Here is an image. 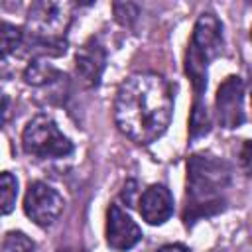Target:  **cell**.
Here are the masks:
<instances>
[{
    "label": "cell",
    "instance_id": "2",
    "mask_svg": "<svg viewBox=\"0 0 252 252\" xmlns=\"http://www.w3.org/2000/svg\"><path fill=\"white\" fill-rule=\"evenodd\" d=\"M222 51V24L220 20L205 12L197 18L193 33L185 51V75L193 85V108L189 116V140H197L211 130V114L205 102L207 69L209 63Z\"/></svg>",
    "mask_w": 252,
    "mask_h": 252
},
{
    "label": "cell",
    "instance_id": "4",
    "mask_svg": "<svg viewBox=\"0 0 252 252\" xmlns=\"http://www.w3.org/2000/svg\"><path fill=\"white\" fill-rule=\"evenodd\" d=\"M71 22V4L35 2L28 12L24 37L41 55H61L67 49L65 32Z\"/></svg>",
    "mask_w": 252,
    "mask_h": 252
},
{
    "label": "cell",
    "instance_id": "13",
    "mask_svg": "<svg viewBox=\"0 0 252 252\" xmlns=\"http://www.w3.org/2000/svg\"><path fill=\"white\" fill-rule=\"evenodd\" d=\"M2 252H37L35 242L22 230H10L4 238Z\"/></svg>",
    "mask_w": 252,
    "mask_h": 252
},
{
    "label": "cell",
    "instance_id": "9",
    "mask_svg": "<svg viewBox=\"0 0 252 252\" xmlns=\"http://www.w3.org/2000/svg\"><path fill=\"white\" fill-rule=\"evenodd\" d=\"M106 67V51L96 37H89L75 55V71L83 85L96 87Z\"/></svg>",
    "mask_w": 252,
    "mask_h": 252
},
{
    "label": "cell",
    "instance_id": "1",
    "mask_svg": "<svg viewBox=\"0 0 252 252\" xmlns=\"http://www.w3.org/2000/svg\"><path fill=\"white\" fill-rule=\"evenodd\" d=\"M173 116V94L169 83L156 73H134L126 77L114 100V122L118 130L136 144H152L161 138Z\"/></svg>",
    "mask_w": 252,
    "mask_h": 252
},
{
    "label": "cell",
    "instance_id": "18",
    "mask_svg": "<svg viewBox=\"0 0 252 252\" xmlns=\"http://www.w3.org/2000/svg\"><path fill=\"white\" fill-rule=\"evenodd\" d=\"M57 252H87V250L81 248V246H63V248H59Z\"/></svg>",
    "mask_w": 252,
    "mask_h": 252
},
{
    "label": "cell",
    "instance_id": "14",
    "mask_svg": "<svg viewBox=\"0 0 252 252\" xmlns=\"http://www.w3.org/2000/svg\"><path fill=\"white\" fill-rule=\"evenodd\" d=\"M53 75H57L55 69H51V67L45 65V63L33 61V63L28 65V69H26V73H24V79H26V83L37 87V85H45V83H49Z\"/></svg>",
    "mask_w": 252,
    "mask_h": 252
},
{
    "label": "cell",
    "instance_id": "16",
    "mask_svg": "<svg viewBox=\"0 0 252 252\" xmlns=\"http://www.w3.org/2000/svg\"><path fill=\"white\" fill-rule=\"evenodd\" d=\"M156 252H191V250L187 246H183V244H165Z\"/></svg>",
    "mask_w": 252,
    "mask_h": 252
},
{
    "label": "cell",
    "instance_id": "15",
    "mask_svg": "<svg viewBox=\"0 0 252 252\" xmlns=\"http://www.w3.org/2000/svg\"><path fill=\"white\" fill-rule=\"evenodd\" d=\"M112 8H114L116 20L122 22V24H130L138 16V12H140L138 6L136 4H130V2H116V4H112Z\"/></svg>",
    "mask_w": 252,
    "mask_h": 252
},
{
    "label": "cell",
    "instance_id": "8",
    "mask_svg": "<svg viewBox=\"0 0 252 252\" xmlns=\"http://www.w3.org/2000/svg\"><path fill=\"white\" fill-rule=\"evenodd\" d=\"M142 240V228L118 205L106 211V244L116 252H126Z\"/></svg>",
    "mask_w": 252,
    "mask_h": 252
},
{
    "label": "cell",
    "instance_id": "7",
    "mask_svg": "<svg viewBox=\"0 0 252 252\" xmlns=\"http://www.w3.org/2000/svg\"><path fill=\"white\" fill-rule=\"evenodd\" d=\"M217 120L222 128H238L246 122L244 114V81L228 75L217 89L215 96Z\"/></svg>",
    "mask_w": 252,
    "mask_h": 252
},
{
    "label": "cell",
    "instance_id": "10",
    "mask_svg": "<svg viewBox=\"0 0 252 252\" xmlns=\"http://www.w3.org/2000/svg\"><path fill=\"white\" fill-rule=\"evenodd\" d=\"M138 205V211L148 224H163L173 215V195L161 183H154L144 189Z\"/></svg>",
    "mask_w": 252,
    "mask_h": 252
},
{
    "label": "cell",
    "instance_id": "5",
    "mask_svg": "<svg viewBox=\"0 0 252 252\" xmlns=\"http://www.w3.org/2000/svg\"><path fill=\"white\" fill-rule=\"evenodd\" d=\"M22 146L28 156L37 159H55L73 154V142L47 114H37L26 124L22 132Z\"/></svg>",
    "mask_w": 252,
    "mask_h": 252
},
{
    "label": "cell",
    "instance_id": "12",
    "mask_svg": "<svg viewBox=\"0 0 252 252\" xmlns=\"http://www.w3.org/2000/svg\"><path fill=\"white\" fill-rule=\"evenodd\" d=\"M18 199V179L10 171L0 173V217L14 211Z\"/></svg>",
    "mask_w": 252,
    "mask_h": 252
},
{
    "label": "cell",
    "instance_id": "3",
    "mask_svg": "<svg viewBox=\"0 0 252 252\" xmlns=\"http://www.w3.org/2000/svg\"><path fill=\"white\" fill-rule=\"evenodd\" d=\"M230 165L213 154H193L187 159V189L183 222L193 226L226 209V189L230 187Z\"/></svg>",
    "mask_w": 252,
    "mask_h": 252
},
{
    "label": "cell",
    "instance_id": "11",
    "mask_svg": "<svg viewBox=\"0 0 252 252\" xmlns=\"http://www.w3.org/2000/svg\"><path fill=\"white\" fill-rule=\"evenodd\" d=\"M22 45H24V30L10 22H0V59L12 55Z\"/></svg>",
    "mask_w": 252,
    "mask_h": 252
},
{
    "label": "cell",
    "instance_id": "17",
    "mask_svg": "<svg viewBox=\"0 0 252 252\" xmlns=\"http://www.w3.org/2000/svg\"><path fill=\"white\" fill-rule=\"evenodd\" d=\"M248 150H250V144H248V140H244V144H242V158H240V159H242L246 171H248V159H250V158H248Z\"/></svg>",
    "mask_w": 252,
    "mask_h": 252
},
{
    "label": "cell",
    "instance_id": "6",
    "mask_svg": "<svg viewBox=\"0 0 252 252\" xmlns=\"http://www.w3.org/2000/svg\"><path fill=\"white\" fill-rule=\"evenodd\" d=\"M65 201L57 189L43 181H32L24 197V211L37 226H51L63 213Z\"/></svg>",
    "mask_w": 252,
    "mask_h": 252
}]
</instances>
